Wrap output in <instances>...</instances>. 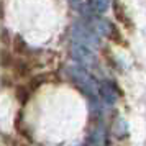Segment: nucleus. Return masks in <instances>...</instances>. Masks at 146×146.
I'll use <instances>...</instances> for the list:
<instances>
[{"instance_id": "obj_3", "label": "nucleus", "mask_w": 146, "mask_h": 146, "mask_svg": "<svg viewBox=\"0 0 146 146\" xmlns=\"http://www.w3.org/2000/svg\"><path fill=\"white\" fill-rule=\"evenodd\" d=\"M71 56H72V59L76 61V62H79L80 66L95 67L97 64H99L94 49L86 48V46H80V44H76V43L71 46Z\"/></svg>"}, {"instance_id": "obj_4", "label": "nucleus", "mask_w": 146, "mask_h": 146, "mask_svg": "<svg viewBox=\"0 0 146 146\" xmlns=\"http://www.w3.org/2000/svg\"><path fill=\"white\" fill-rule=\"evenodd\" d=\"M89 23H90V30H92L97 36H105V38L117 36L115 27H113L108 20L102 18V17H92V18L89 20Z\"/></svg>"}, {"instance_id": "obj_13", "label": "nucleus", "mask_w": 146, "mask_h": 146, "mask_svg": "<svg viewBox=\"0 0 146 146\" xmlns=\"http://www.w3.org/2000/svg\"><path fill=\"white\" fill-rule=\"evenodd\" d=\"M17 64H18V66H17V71H18V74H25L28 71V67H27V64H25V62H17Z\"/></svg>"}, {"instance_id": "obj_16", "label": "nucleus", "mask_w": 146, "mask_h": 146, "mask_svg": "<svg viewBox=\"0 0 146 146\" xmlns=\"http://www.w3.org/2000/svg\"><path fill=\"white\" fill-rule=\"evenodd\" d=\"M0 18H3V3L0 2Z\"/></svg>"}, {"instance_id": "obj_1", "label": "nucleus", "mask_w": 146, "mask_h": 146, "mask_svg": "<svg viewBox=\"0 0 146 146\" xmlns=\"http://www.w3.org/2000/svg\"><path fill=\"white\" fill-rule=\"evenodd\" d=\"M66 72H67V77L72 80L84 94L97 95V92H99V89H100L99 82L94 79L84 67L77 66V64H71V66L66 67Z\"/></svg>"}, {"instance_id": "obj_2", "label": "nucleus", "mask_w": 146, "mask_h": 146, "mask_svg": "<svg viewBox=\"0 0 146 146\" xmlns=\"http://www.w3.org/2000/svg\"><path fill=\"white\" fill-rule=\"evenodd\" d=\"M71 36H72V40H74L76 44L90 48V49H95V48H99V44H100L97 35L90 30V27H84L82 23H76V25H72Z\"/></svg>"}, {"instance_id": "obj_14", "label": "nucleus", "mask_w": 146, "mask_h": 146, "mask_svg": "<svg viewBox=\"0 0 146 146\" xmlns=\"http://www.w3.org/2000/svg\"><path fill=\"white\" fill-rule=\"evenodd\" d=\"M69 3H71V7H74V8H79L80 7V0H67Z\"/></svg>"}, {"instance_id": "obj_8", "label": "nucleus", "mask_w": 146, "mask_h": 146, "mask_svg": "<svg viewBox=\"0 0 146 146\" xmlns=\"http://www.w3.org/2000/svg\"><path fill=\"white\" fill-rule=\"evenodd\" d=\"M90 7L97 12V13H105L110 8V0H89Z\"/></svg>"}, {"instance_id": "obj_15", "label": "nucleus", "mask_w": 146, "mask_h": 146, "mask_svg": "<svg viewBox=\"0 0 146 146\" xmlns=\"http://www.w3.org/2000/svg\"><path fill=\"white\" fill-rule=\"evenodd\" d=\"M12 146H27V143H21V141H17V139H12Z\"/></svg>"}, {"instance_id": "obj_11", "label": "nucleus", "mask_w": 146, "mask_h": 146, "mask_svg": "<svg viewBox=\"0 0 146 146\" xmlns=\"http://www.w3.org/2000/svg\"><path fill=\"white\" fill-rule=\"evenodd\" d=\"M25 41H23V38L21 36H15L13 38V51L15 53H23L25 51Z\"/></svg>"}, {"instance_id": "obj_7", "label": "nucleus", "mask_w": 146, "mask_h": 146, "mask_svg": "<svg viewBox=\"0 0 146 146\" xmlns=\"http://www.w3.org/2000/svg\"><path fill=\"white\" fill-rule=\"evenodd\" d=\"M113 133H115L117 138H125L126 135H128V125H126V121L121 117H117V120H115V123H113Z\"/></svg>"}, {"instance_id": "obj_10", "label": "nucleus", "mask_w": 146, "mask_h": 146, "mask_svg": "<svg viewBox=\"0 0 146 146\" xmlns=\"http://www.w3.org/2000/svg\"><path fill=\"white\" fill-rule=\"evenodd\" d=\"M12 64V56L8 53L7 49H2L0 51V66L2 67H8Z\"/></svg>"}, {"instance_id": "obj_9", "label": "nucleus", "mask_w": 146, "mask_h": 146, "mask_svg": "<svg viewBox=\"0 0 146 146\" xmlns=\"http://www.w3.org/2000/svg\"><path fill=\"white\" fill-rule=\"evenodd\" d=\"M115 15H117V18H118L125 27H131V23H130V20H128V17H126L125 10H123V7L120 5V3H115Z\"/></svg>"}, {"instance_id": "obj_5", "label": "nucleus", "mask_w": 146, "mask_h": 146, "mask_svg": "<svg viewBox=\"0 0 146 146\" xmlns=\"http://www.w3.org/2000/svg\"><path fill=\"white\" fill-rule=\"evenodd\" d=\"M100 95H102V100L105 102L107 105H113L115 102H117V99H118V95H117V90H115V87L112 86V84H102L99 89Z\"/></svg>"}, {"instance_id": "obj_12", "label": "nucleus", "mask_w": 146, "mask_h": 146, "mask_svg": "<svg viewBox=\"0 0 146 146\" xmlns=\"http://www.w3.org/2000/svg\"><path fill=\"white\" fill-rule=\"evenodd\" d=\"M17 97H18V100H20L21 104H25L28 100V89L27 87H18L17 89Z\"/></svg>"}, {"instance_id": "obj_6", "label": "nucleus", "mask_w": 146, "mask_h": 146, "mask_svg": "<svg viewBox=\"0 0 146 146\" xmlns=\"http://www.w3.org/2000/svg\"><path fill=\"white\" fill-rule=\"evenodd\" d=\"M90 141H92L94 146H105L107 145V135L105 130L102 126H97L95 130H92V135H90Z\"/></svg>"}]
</instances>
